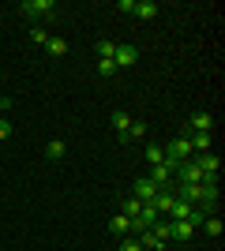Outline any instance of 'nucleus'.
Returning a JSON list of instances; mask_svg holds the SVG:
<instances>
[{"label":"nucleus","mask_w":225,"mask_h":251,"mask_svg":"<svg viewBox=\"0 0 225 251\" xmlns=\"http://www.w3.org/2000/svg\"><path fill=\"white\" fill-rule=\"evenodd\" d=\"M173 184H203V173H199L195 161H180L176 173H173Z\"/></svg>","instance_id":"nucleus-3"},{"label":"nucleus","mask_w":225,"mask_h":251,"mask_svg":"<svg viewBox=\"0 0 225 251\" xmlns=\"http://www.w3.org/2000/svg\"><path fill=\"white\" fill-rule=\"evenodd\" d=\"M19 11L26 19H53L56 15V0H23Z\"/></svg>","instance_id":"nucleus-1"},{"label":"nucleus","mask_w":225,"mask_h":251,"mask_svg":"<svg viewBox=\"0 0 225 251\" xmlns=\"http://www.w3.org/2000/svg\"><path fill=\"white\" fill-rule=\"evenodd\" d=\"M150 232H154L158 240H173V225H169V221H158V225H150Z\"/></svg>","instance_id":"nucleus-20"},{"label":"nucleus","mask_w":225,"mask_h":251,"mask_svg":"<svg viewBox=\"0 0 225 251\" xmlns=\"http://www.w3.org/2000/svg\"><path fill=\"white\" fill-rule=\"evenodd\" d=\"M113 64H117V72H128V68H135V64H139V49H135V45H117V56H113Z\"/></svg>","instance_id":"nucleus-4"},{"label":"nucleus","mask_w":225,"mask_h":251,"mask_svg":"<svg viewBox=\"0 0 225 251\" xmlns=\"http://www.w3.org/2000/svg\"><path fill=\"white\" fill-rule=\"evenodd\" d=\"M139 206H143V202L131 199V195H124V199H120V214H124V218H131V221L139 218Z\"/></svg>","instance_id":"nucleus-15"},{"label":"nucleus","mask_w":225,"mask_h":251,"mask_svg":"<svg viewBox=\"0 0 225 251\" xmlns=\"http://www.w3.org/2000/svg\"><path fill=\"white\" fill-rule=\"evenodd\" d=\"M30 42H38V45H45V42H49V34H45V26H30Z\"/></svg>","instance_id":"nucleus-23"},{"label":"nucleus","mask_w":225,"mask_h":251,"mask_svg":"<svg viewBox=\"0 0 225 251\" xmlns=\"http://www.w3.org/2000/svg\"><path fill=\"white\" fill-rule=\"evenodd\" d=\"M169 218H173V221H203V214H199V206L176 199V202H173V210H169Z\"/></svg>","instance_id":"nucleus-5"},{"label":"nucleus","mask_w":225,"mask_h":251,"mask_svg":"<svg viewBox=\"0 0 225 251\" xmlns=\"http://www.w3.org/2000/svg\"><path fill=\"white\" fill-rule=\"evenodd\" d=\"M173 202H176V184H173V188H161L158 195H154V206H158V214H169Z\"/></svg>","instance_id":"nucleus-9"},{"label":"nucleus","mask_w":225,"mask_h":251,"mask_svg":"<svg viewBox=\"0 0 225 251\" xmlns=\"http://www.w3.org/2000/svg\"><path fill=\"white\" fill-rule=\"evenodd\" d=\"M173 225V240H192L195 236V221H169Z\"/></svg>","instance_id":"nucleus-11"},{"label":"nucleus","mask_w":225,"mask_h":251,"mask_svg":"<svg viewBox=\"0 0 225 251\" xmlns=\"http://www.w3.org/2000/svg\"><path fill=\"white\" fill-rule=\"evenodd\" d=\"M109 232H113V236H120V240H124V236H131V218H124V214L109 218Z\"/></svg>","instance_id":"nucleus-10"},{"label":"nucleus","mask_w":225,"mask_h":251,"mask_svg":"<svg viewBox=\"0 0 225 251\" xmlns=\"http://www.w3.org/2000/svg\"><path fill=\"white\" fill-rule=\"evenodd\" d=\"M98 56H101V60H113V56H117V42H98Z\"/></svg>","instance_id":"nucleus-21"},{"label":"nucleus","mask_w":225,"mask_h":251,"mask_svg":"<svg viewBox=\"0 0 225 251\" xmlns=\"http://www.w3.org/2000/svg\"><path fill=\"white\" fill-rule=\"evenodd\" d=\"M135 240H139V248L143 251H165V240H158V236H154V232H139V236H135Z\"/></svg>","instance_id":"nucleus-12"},{"label":"nucleus","mask_w":225,"mask_h":251,"mask_svg":"<svg viewBox=\"0 0 225 251\" xmlns=\"http://www.w3.org/2000/svg\"><path fill=\"white\" fill-rule=\"evenodd\" d=\"M45 49H49V56H64V52H68V42H64V38H56V34H49Z\"/></svg>","instance_id":"nucleus-17"},{"label":"nucleus","mask_w":225,"mask_h":251,"mask_svg":"<svg viewBox=\"0 0 225 251\" xmlns=\"http://www.w3.org/2000/svg\"><path fill=\"white\" fill-rule=\"evenodd\" d=\"M113 127H117V135H124V131L131 127V116L124 113V109H117V113H113Z\"/></svg>","instance_id":"nucleus-18"},{"label":"nucleus","mask_w":225,"mask_h":251,"mask_svg":"<svg viewBox=\"0 0 225 251\" xmlns=\"http://www.w3.org/2000/svg\"><path fill=\"white\" fill-rule=\"evenodd\" d=\"M98 75H105V79H109V75H117V64H113V60H98Z\"/></svg>","instance_id":"nucleus-22"},{"label":"nucleus","mask_w":225,"mask_h":251,"mask_svg":"<svg viewBox=\"0 0 225 251\" xmlns=\"http://www.w3.org/2000/svg\"><path fill=\"white\" fill-rule=\"evenodd\" d=\"M147 180L154 184V188H173V173L165 165H150V173H147Z\"/></svg>","instance_id":"nucleus-8"},{"label":"nucleus","mask_w":225,"mask_h":251,"mask_svg":"<svg viewBox=\"0 0 225 251\" xmlns=\"http://www.w3.org/2000/svg\"><path fill=\"white\" fill-rule=\"evenodd\" d=\"M64 154H68V143H64V139H49V147H45V157H49V161H60Z\"/></svg>","instance_id":"nucleus-13"},{"label":"nucleus","mask_w":225,"mask_h":251,"mask_svg":"<svg viewBox=\"0 0 225 251\" xmlns=\"http://www.w3.org/2000/svg\"><path fill=\"white\" fill-rule=\"evenodd\" d=\"M195 131H214V116L206 113V109H195L192 116H188V124H184V135H195Z\"/></svg>","instance_id":"nucleus-2"},{"label":"nucleus","mask_w":225,"mask_h":251,"mask_svg":"<svg viewBox=\"0 0 225 251\" xmlns=\"http://www.w3.org/2000/svg\"><path fill=\"white\" fill-rule=\"evenodd\" d=\"M203 229L210 232V236H222V218H218V214H206V218H203Z\"/></svg>","instance_id":"nucleus-19"},{"label":"nucleus","mask_w":225,"mask_h":251,"mask_svg":"<svg viewBox=\"0 0 225 251\" xmlns=\"http://www.w3.org/2000/svg\"><path fill=\"white\" fill-rule=\"evenodd\" d=\"M131 15H139V19H154L158 15V4L154 0H135V11Z\"/></svg>","instance_id":"nucleus-14"},{"label":"nucleus","mask_w":225,"mask_h":251,"mask_svg":"<svg viewBox=\"0 0 225 251\" xmlns=\"http://www.w3.org/2000/svg\"><path fill=\"white\" fill-rule=\"evenodd\" d=\"M161 188H154L147 176H139L135 184H131V199H139V202H154V195H158Z\"/></svg>","instance_id":"nucleus-6"},{"label":"nucleus","mask_w":225,"mask_h":251,"mask_svg":"<svg viewBox=\"0 0 225 251\" xmlns=\"http://www.w3.org/2000/svg\"><path fill=\"white\" fill-rule=\"evenodd\" d=\"M11 135V124H8V116H0V143H8Z\"/></svg>","instance_id":"nucleus-25"},{"label":"nucleus","mask_w":225,"mask_h":251,"mask_svg":"<svg viewBox=\"0 0 225 251\" xmlns=\"http://www.w3.org/2000/svg\"><path fill=\"white\" fill-rule=\"evenodd\" d=\"M117 251H143V248H139V240H135V236H124Z\"/></svg>","instance_id":"nucleus-24"},{"label":"nucleus","mask_w":225,"mask_h":251,"mask_svg":"<svg viewBox=\"0 0 225 251\" xmlns=\"http://www.w3.org/2000/svg\"><path fill=\"white\" fill-rule=\"evenodd\" d=\"M192 161L199 165L203 176H218V169H222V157H218V154H195Z\"/></svg>","instance_id":"nucleus-7"},{"label":"nucleus","mask_w":225,"mask_h":251,"mask_svg":"<svg viewBox=\"0 0 225 251\" xmlns=\"http://www.w3.org/2000/svg\"><path fill=\"white\" fill-rule=\"evenodd\" d=\"M143 154H147L150 165H165V147H158V143H147V150H143Z\"/></svg>","instance_id":"nucleus-16"}]
</instances>
